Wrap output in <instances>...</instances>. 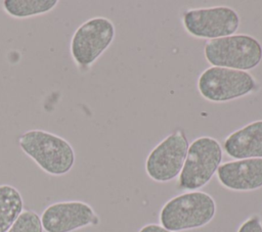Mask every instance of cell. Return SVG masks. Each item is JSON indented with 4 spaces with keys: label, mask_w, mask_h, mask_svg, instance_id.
Wrapping results in <instances>:
<instances>
[{
    "label": "cell",
    "mask_w": 262,
    "mask_h": 232,
    "mask_svg": "<svg viewBox=\"0 0 262 232\" xmlns=\"http://www.w3.org/2000/svg\"><path fill=\"white\" fill-rule=\"evenodd\" d=\"M17 141L23 152L49 175L62 176L74 167L75 150L58 135L34 129L23 133Z\"/></svg>",
    "instance_id": "obj_1"
},
{
    "label": "cell",
    "mask_w": 262,
    "mask_h": 232,
    "mask_svg": "<svg viewBox=\"0 0 262 232\" xmlns=\"http://www.w3.org/2000/svg\"><path fill=\"white\" fill-rule=\"evenodd\" d=\"M216 214L214 198L204 191H188L168 200L161 208V225L173 232L196 229L209 224Z\"/></svg>",
    "instance_id": "obj_2"
},
{
    "label": "cell",
    "mask_w": 262,
    "mask_h": 232,
    "mask_svg": "<svg viewBox=\"0 0 262 232\" xmlns=\"http://www.w3.org/2000/svg\"><path fill=\"white\" fill-rule=\"evenodd\" d=\"M204 54L212 66L247 72L257 67L261 62L262 45L253 36L234 34L207 41Z\"/></svg>",
    "instance_id": "obj_3"
},
{
    "label": "cell",
    "mask_w": 262,
    "mask_h": 232,
    "mask_svg": "<svg viewBox=\"0 0 262 232\" xmlns=\"http://www.w3.org/2000/svg\"><path fill=\"white\" fill-rule=\"evenodd\" d=\"M223 149L219 141L201 136L188 146L183 168L179 174L178 188L194 191L210 182L221 165Z\"/></svg>",
    "instance_id": "obj_4"
},
{
    "label": "cell",
    "mask_w": 262,
    "mask_h": 232,
    "mask_svg": "<svg viewBox=\"0 0 262 232\" xmlns=\"http://www.w3.org/2000/svg\"><path fill=\"white\" fill-rule=\"evenodd\" d=\"M259 83L245 71L210 66L198 79V90L206 100L228 102L256 92Z\"/></svg>",
    "instance_id": "obj_5"
},
{
    "label": "cell",
    "mask_w": 262,
    "mask_h": 232,
    "mask_svg": "<svg viewBox=\"0 0 262 232\" xmlns=\"http://www.w3.org/2000/svg\"><path fill=\"white\" fill-rule=\"evenodd\" d=\"M116 36L113 21L96 16L84 21L72 36L70 51L76 64L87 69L111 46Z\"/></svg>",
    "instance_id": "obj_6"
},
{
    "label": "cell",
    "mask_w": 262,
    "mask_h": 232,
    "mask_svg": "<svg viewBox=\"0 0 262 232\" xmlns=\"http://www.w3.org/2000/svg\"><path fill=\"white\" fill-rule=\"evenodd\" d=\"M182 24L190 36L209 41L234 35L241 17L232 7L219 5L187 9L182 15Z\"/></svg>",
    "instance_id": "obj_7"
},
{
    "label": "cell",
    "mask_w": 262,
    "mask_h": 232,
    "mask_svg": "<svg viewBox=\"0 0 262 232\" xmlns=\"http://www.w3.org/2000/svg\"><path fill=\"white\" fill-rule=\"evenodd\" d=\"M188 146V140L181 129L170 133L147 155L145 160L147 176L160 183L174 180L183 168Z\"/></svg>",
    "instance_id": "obj_8"
},
{
    "label": "cell",
    "mask_w": 262,
    "mask_h": 232,
    "mask_svg": "<svg viewBox=\"0 0 262 232\" xmlns=\"http://www.w3.org/2000/svg\"><path fill=\"white\" fill-rule=\"evenodd\" d=\"M40 219L45 232H73L100 222L93 207L81 200L54 202L43 211Z\"/></svg>",
    "instance_id": "obj_9"
},
{
    "label": "cell",
    "mask_w": 262,
    "mask_h": 232,
    "mask_svg": "<svg viewBox=\"0 0 262 232\" xmlns=\"http://www.w3.org/2000/svg\"><path fill=\"white\" fill-rule=\"evenodd\" d=\"M220 184L233 191H253L262 187V158L235 159L217 169Z\"/></svg>",
    "instance_id": "obj_10"
},
{
    "label": "cell",
    "mask_w": 262,
    "mask_h": 232,
    "mask_svg": "<svg viewBox=\"0 0 262 232\" xmlns=\"http://www.w3.org/2000/svg\"><path fill=\"white\" fill-rule=\"evenodd\" d=\"M223 149L234 159L262 158V120L251 122L229 134Z\"/></svg>",
    "instance_id": "obj_11"
},
{
    "label": "cell",
    "mask_w": 262,
    "mask_h": 232,
    "mask_svg": "<svg viewBox=\"0 0 262 232\" xmlns=\"http://www.w3.org/2000/svg\"><path fill=\"white\" fill-rule=\"evenodd\" d=\"M24 212V199L12 185H0V232H7Z\"/></svg>",
    "instance_id": "obj_12"
},
{
    "label": "cell",
    "mask_w": 262,
    "mask_h": 232,
    "mask_svg": "<svg viewBox=\"0 0 262 232\" xmlns=\"http://www.w3.org/2000/svg\"><path fill=\"white\" fill-rule=\"evenodd\" d=\"M58 4L57 0H4L3 10L14 18H27L51 11Z\"/></svg>",
    "instance_id": "obj_13"
},
{
    "label": "cell",
    "mask_w": 262,
    "mask_h": 232,
    "mask_svg": "<svg viewBox=\"0 0 262 232\" xmlns=\"http://www.w3.org/2000/svg\"><path fill=\"white\" fill-rule=\"evenodd\" d=\"M40 216L34 211H24L7 232H43Z\"/></svg>",
    "instance_id": "obj_14"
},
{
    "label": "cell",
    "mask_w": 262,
    "mask_h": 232,
    "mask_svg": "<svg viewBox=\"0 0 262 232\" xmlns=\"http://www.w3.org/2000/svg\"><path fill=\"white\" fill-rule=\"evenodd\" d=\"M237 232H262V220L258 215H253L244 221Z\"/></svg>",
    "instance_id": "obj_15"
},
{
    "label": "cell",
    "mask_w": 262,
    "mask_h": 232,
    "mask_svg": "<svg viewBox=\"0 0 262 232\" xmlns=\"http://www.w3.org/2000/svg\"><path fill=\"white\" fill-rule=\"evenodd\" d=\"M138 232H173V231H170L164 228L162 225L147 224V225H144L142 228H140Z\"/></svg>",
    "instance_id": "obj_16"
}]
</instances>
